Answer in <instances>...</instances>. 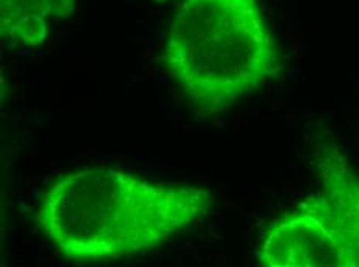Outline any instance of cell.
Here are the masks:
<instances>
[{
  "mask_svg": "<svg viewBox=\"0 0 359 267\" xmlns=\"http://www.w3.org/2000/svg\"><path fill=\"white\" fill-rule=\"evenodd\" d=\"M212 209L208 189L115 168H82L50 185L36 221L64 258L102 263L160 247Z\"/></svg>",
  "mask_w": 359,
  "mask_h": 267,
  "instance_id": "cell-1",
  "label": "cell"
},
{
  "mask_svg": "<svg viewBox=\"0 0 359 267\" xmlns=\"http://www.w3.org/2000/svg\"><path fill=\"white\" fill-rule=\"evenodd\" d=\"M163 65L194 108L215 115L278 76L279 50L259 0H183Z\"/></svg>",
  "mask_w": 359,
  "mask_h": 267,
  "instance_id": "cell-2",
  "label": "cell"
},
{
  "mask_svg": "<svg viewBox=\"0 0 359 267\" xmlns=\"http://www.w3.org/2000/svg\"><path fill=\"white\" fill-rule=\"evenodd\" d=\"M319 189L269 226L257 261L266 267H359V176L333 138L314 150Z\"/></svg>",
  "mask_w": 359,
  "mask_h": 267,
  "instance_id": "cell-3",
  "label": "cell"
},
{
  "mask_svg": "<svg viewBox=\"0 0 359 267\" xmlns=\"http://www.w3.org/2000/svg\"><path fill=\"white\" fill-rule=\"evenodd\" d=\"M76 0H0V37L13 48H36L57 22L70 19Z\"/></svg>",
  "mask_w": 359,
  "mask_h": 267,
  "instance_id": "cell-4",
  "label": "cell"
}]
</instances>
